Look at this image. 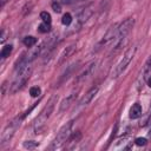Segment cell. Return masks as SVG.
Here are the masks:
<instances>
[{
	"mask_svg": "<svg viewBox=\"0 0 151 151\" xmlns=\"http://www.w3.org/2000/svg\"><path fill=\"white\" fill-rule=\"evenodd\" d=\"M57 100H58V97L57 96H52L51 99L47 101V104L44 106V109L41 110V112L39 113V116L37 117L34 124H35V132L37 133H40L41 131V127L44 126V124L47 122V119L51 117L53 110H54V106L57 104Z\"/></svg>",
	"mask_w": 151,
	"mask_h": 151,
	"instance_id": "obj_1",
	"label": "cell"
},
{
	"mask_svg": "<svg viewBox=\"0 0 151 151\" xmlns=\"http://www.w3.org/2000/svg\"><path fill=\"white\" fill-rule=\"evenodd\" d=\"M31 73H32V67L29 65L18 70L12 84L9 85V93H15L19 90H21L24 87V85L26 84V81L29 79Z\"/></svg>",
	"mask_w": 151,
	"mask_h": 151,
	"instance_id": "obj_2",
	"label": "cell"
},
{
	"mask_svg": "<svg viewBox=\"0 0 151 151\" xmlns=\"http://www.w3.org/2000/svg\"><path fill=\"white\" fill-rule=\"evenodd\" d=\"M72 126H73V120H70L68 123H66L65 125H63L48 149H51V150L58 149V147L63 146L65 143H67V140H68V138H70V136H71Z\"/></svg>",
	"mask_w": 151,
	"mask_h": 151,
	"instance_id": "obj_3",
	"label": "cell"
},
{
	"mask_svg": "<svg viewBox=\"0 0 151 151\" xmlns=\"http://www.w3.org/2000/svg\"><path fill=\"white\" fill-rule=\"evenodd\" d=\"M136 51H137V47L136 46H132V47H130L125 53H124V55H123V58L119 60V63L114 66V68H113V71H112V78H118L125 70H126V67L129 66V64L131 63V60L133 59V57H134V54H136Z\"/></svg>",
	"mask_w": 151,
	"mask_h": 151,
	"instance_id": "obj_4",
	"label": "cell"
},
{
	"mask_svg": "<svg viewBox=\"0 0 151 151\" xmlns=\"http://www.w3.org/2000/svg\"><path fill=\"white\" fill-rule=\"evenodd\" d=\"M46 44H47V41L42 42L41 45H39V46H37V47L31 48L26 54H24V55L21 57V59L17 63L15 71H18V70H20V68H22V67H25V66L29 65L34 59H37V58L41 54V52H42V50L45 48V45H46Z\"/></svg>",
	"mask_w": 151,
	"mask_h": 151,
	"instance_id": "obj_5",
	"label": "cell"
},
{
	"mask_svg": "<svg viewBox=\"0 0 151 151\" xmlns=\"http://www.w3.org/2000/svg\"><path fill=\"white\" fill-rule=\"evenodd\" d=\"M22 119H24V116H18L11 123H8L6 125V127L4 129L2 133H1V137H0V144L1 145L6 144L7 142H9L12 139V137L14 136V133L17 132V130L19 129V126L21 125Z\"/></svg>",
	"mask_w": 151,
	"mask_h": 151,
	"instance_id": "obj_6",
	"label": "cell"
},
{
	"mask_svg": "<svg viewBox=\"0 0 151 151\" xmlns=\"http://www.w3.org/2000/svg\"><path fill=\"white\" fill-rule=\"evenodd\" d=\"M133 26H134V19L133 18H127L118 25L117 38H116V41H114V45H116L117 48H119V46L123 44V40H125V38L131 32Z\"/></svg>",
	"mask_w": 151,
	"mask_h": 151,
	"instance_id": "obj_7",
	"label": "cell"
},
{
	"mask_svg": "<svg viewBox=\"0 0 151 151\" xmlns=\"http://www.w3.org/2000/svg\"><path fill=\"white\" fill-rule=\"evenodd\" d=\"M118 25L119 24H114V25H112L109 29H107V32L105 33V35L101 38V40L97 44V48L94 50V52H98V51H100L101 48H104L105 46H107V45H110V44H114V41H116V38H117V32H118Z\"/></svg>",
	"mask_w": 151,
	"mask_h": 151,
	"instance_id": "obj_8",
	"label": "cell"
},
{
	"mask_svg": "<svg viewBox=\"0 0 151 151\" xmlns=\"http://www.w3.org/2000/svg\"><path fill=\"white\" fill-rule=\"evenodd\" d=\"M98 86H93V87H91L84 96H83V98L79 100V105H87V104H90L91 101H92V99L96 97V94L98 93Z\"/></svg>",
	"mask_w": 151,
	"mask_h": 151,
	"instance_id": "obj_9",
	"label": "cell"
},
{
	"mask_svg": "<svg viewBox=\"0 0 151 151\" xmlns=\"http://www.w3.org/2000/svg\"><path fill=\"white\" fill-rule=\"evenodd\" d=\"M76 44H71V45H68L66 48H64V51L61 52V54H60V57H59V60H58V65H61V64H64L73 53H74V51H76Z\"/></svg>",
	"mask_w": 151,
	"mask_h": 151,
	"instance_id": "obj_10",
	"label": "cell"
},
{
	"mask_svg": "<svg viewBox=\"0 0 151 151\" xmlns=\"http://www.w3.org/2000/svg\"><path fill=\"white\" fill-rule=\"evenodd\" d=\"M94 68H96V63H91L88 66H86L85 67V70L77 77V83H79V81H81V80H84V79H86L87 77H90L92 73H93V71H94Z\"/></svg>",
	"mask_w": 151,
	"mask_h": 151,
	"instance_id": "obj_11",
	"label": "cell"
},
{
	"mask_svg": "<svg viewBox=\"0 0 151 151\" xmlns=\"http://www.w3.org/2000/svg\"><path fill=\"white\" fill-rule=\"evenodd\" d=\"M92 13H93V9H92V7L90 6V7H86L85 9H83L80 13H79V15H78V22H79V25H83L84 22H86L88 19H90V17L92 15Z\"/></svg>",
	"mask_w": 151,
	"mask_h": 151,
	"instance_id": "obj_12",
	"label": "cell"
},
{
	"mask_svg": "<svg viewBox=\"0 0 151 151\" xmlns=\"http://www.w3.org/2000/svg\"><path fill=\"white\" fill-rule=\"evenodd\" d=\"M76 93H71L70 96H67L61 103H60V107H59V112H64V111H66L70 106H71V104L74 101V99H76Z\"/></svg>",
	"mask_w": 151,
	"mask_h": 151,
	"instance_id": "obj_13",
	"label": "cell"
},
{
	"mask_svg": "<svg viewBox=\"0 0 151 151\" xmlns=\"http://www.w3.org/2000/svg\"><path fill=\"white\" fill-rule=\"evenodd\" d=\"M142 106H140V104H138V103H136V104H133L132 106H131V109H130V118L131 119H137V118H139L140 116H142Z\"/></svg>",
	"mask_w": 151,
	"mask_h": 151,
	"instance_id": "obj_14",
	"label": "cell"
},
{
	"mask_svg": "<svg viewBox=\"0 0 151 151\" xmlns=\"http://www.w3.org/2000/svg\"><path fill=\"white\" fill-rule=\"evenodd\" d=\"M80 138H81V133H80L79 131H77L72 137L70 136V138H68V140H67V142L70 143V149H72V147H73V145H74V144H77V143L80 140Z\"/></svg>",
	"mask_w": 151,
	"mask_h": 151,
	"instance_id": "obj_15",
	"label": "cell"
},
{
	"mask_svg": "<svg viewBox=\"0 0 151 151\" xmlns=\"http://www.w3.org/2000/svg\"><path fill=\"white\" fill-rule=\"evenodd\" d=\"M35 44H37V38H34L32 35H28V37L24 38V45L26 47H33Z\"/></svg>",
	"mask_w": 151,
	"mask_h": 151,
	"instance_id": "obj_16",
	"label": "cell"
},
{
	"mask_svg": "<svg viewBox=\"0 0 151 151\" xmlns=\"http://www.w3.org/2000/svg\"><path fill=\"white\" fill-rule=\"evenodd\" d=\"M12 45H6V46H4L2 47V50H1V52H0V57L2 58V59H6L7 57H9V54H11V52H12Z\"/></svg>",
	"mask_w": 151,
	"mask_h": 151,
	"instance_id": "obj_17",
	"label": "cell"
},
{
	"mask_svg": "<svg viewBox=\"0 0 151 151\" xmlns=\"http://www.w3.org/2000/svg\"><path fill=\"white\" fill-rule=\"evenodd\" d=\"M40 19H41L42 22H45V24H51V15H50V13L46 12V11H44V12L40 13Z\"/></svg>",
	"mask_w": 151,
	"mask_h": 151,
	"instance_id": "obj_18",
	"label": "cell"
},
{
	"mask_svg": "<svg viewBox=\"0 0 151 151\" xmlns=\"http://www.w3.org/2000/svg\"><path fill=\"white\" fill-rule=\"evenodd\" d=\"M61 22H63V25H70L71 22H72V15L70 14V13H66V14H64L63 15V19H61Z\"/></svg>",
	"mask_w": 151,
	"mask_h": 151,
	"instance_id": "obj_19",
	"label": "cell"
},
{
	"mask_svg": "<svg viewBox=\"0 0 151 151\" xmlns=\"http://www.w3.org/2000/svg\"><path fill=\"white\" fill-rule=\"evenodd\" d=\"M40 93H41V90H40V87H38V86H32V87L29 88V94H31L32 97H38V96H40Z\"/></svg>",
	"mask_w": 151,
	"mask_h": 151,
	"instance_id": "obj_20",
	"label": "cell"
},
{
	"mask_svg": "<svg viewBox=\"0 0 151 151\" xmlns=\"http://www.w3.org/2000/svg\"><path fill=\"white\" fill-rule=\"evenodd\" d=\"M38 146V143L34 140H27L24 143V147L25 149H35Z\"/></svg>",
	"mask_w": 151,
	"mask_h": 151,
	"instance_id": "obj_21",
	"label": "cell"
},
{
	"mask_svg": "<svg viewBox=\"0 0 151 151\" xmlns=\"http://www.w3.org/2000/svg\"><path fill=\"white\" fill-rule=\"evenodd\" d=\"M50 29H51L50 24L42 22L41 25H39V32H41V33H47V32H50Z\"/></svg>",
	"mask_w": 151,
	"mask_h": 151,
	"instance_id": "obj_22",
	"label": "cell"
},
{
	"mask_svg": "<svg viewBox=\"0 0 151 151\" xmlns=\"http://www.w3.org/2000/svg\"><path fill=\"white\" fill-rule=\"evenodd\" d=\"M134 142H136V144H137L138 146H144V145H146V143H147L146 138H137Z\"/></svg>",
	"mask_w": 151,
	"mask_h": 151,
	"instance_id": "obj_23",
	"label": "cell"
},
{
	"mask_svg": "<svg viewBox=\"0 0 151 151\" xmlns=\"http://www.w3.org/2000/svg\"><path fill=\"white\" fill-rule=\"evenodd\" d=\"M52 8H53V11H54L55 13H60V12H61V6H60L59 2H53V4H52Z\"/></svg>",
	"mask_w": 151,
	"mask_h": 151,
	"instance_id": "obj_24",
	"label": "cell"
},
{
	"mask_svg": "<svg viewBox=\"0 0 151 151\" xmlns=\"http://www.w3.org/2000/svg\"><path fill=\"white\" fill-rule=\"evenodd\" d=\"M80 1H83V0H61V2L63 4H67V5H71V4H77V2H80Z\"/></svg>",
	"mask_w": 151,
	"mask_h": 151,
	"instance_id": "obj_25",
	"label": "cell"
},
{
	"mask_svg": "<svg viewBox=\"0 0 151 151\" xmlns=\"http://www.w3.org/2000/svg\"><path fill=\"white\" fill-rule=\"evenodd\" d=\"M5 39H6V33H5V31H2L1 32V42H4Z\"/></svg>",
	"mask_w": 151,
	"mask_h": 151,
	"instance_id": "obj_26",
	"label": "cell"
},
{
	"mask_svg": "<svg viewBox=\"0 0 151 151\" xmlns=\"http://www.w3.org/2000/svg\"><path fill=\"white\" fill-rule=\"evenodd\" d=\"M146 83H147V85H149V86H150V87H151V76H150V77H147V78H146Z\"/></svg>",
	"mask_w": 151,
	"mask_h": 151,
	"instance_id": "obj_27",
	"label": "cell"
}]
</instances>
